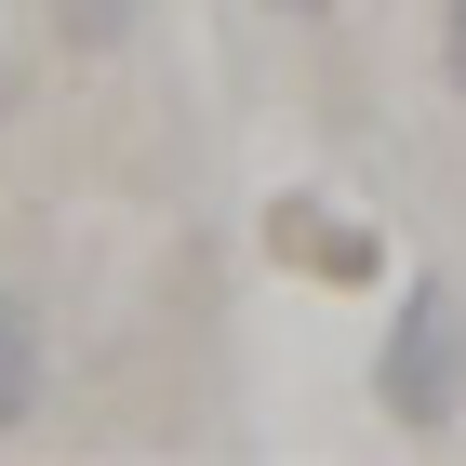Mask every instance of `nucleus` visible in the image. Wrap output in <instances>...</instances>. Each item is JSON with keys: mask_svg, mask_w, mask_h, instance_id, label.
<instances>
[{"mask_svg": "<svg viewBox=\"0 0 466 466\" xmlns=\"http://www.w3.org/2000/svg\"><path fill=\"white\" fill-rule=\"evenodd\" d=\"M373 400H387V427H453L466 413V307H453V280L400 293L387 347H373Z\"/></svg>", "mask_w": 466, "mask_h": 466, "instance_id": "1", "label": "nucleus"}, {"mask_svg": "<svg viewBox=\"0 0 466 466\" xmlns=\"http://www.w3.org/2000/svg\"><path fill=\"white\" fill-rule=\"evenodd\" d=\"M40 14H54V40L107 54V40H134V14H147V0H40Z\"/></svg>", "mask_w": 466, "mask_h": 466, "instance_id": "3", "label": "nucleus"}, {"mask_svg": "<svg viewBox=\"0 0 466 466\" xmlns=\"http://www.w3.org/2000/svg\"><path fill=\"white\" fill-rule=\"evenodd\" d=\"M440 80H453V107H466V0H440Z\"/></svg>", "mask_w": 466, "mask_h": 466, "instance_id": "4", "label": "nucleus"}, {"mask_svg": "<svg viewBox=\"0 0 466 466\" xmlns=\"http://www.w3.org/2000/svg\"><path fill=\"white\" fill-rule=\"evenodd\" d=\"M267 14H333V0H267Z\"/></svg>", "mask_w": 466, "mask_h": 466, "instance_id": "5", "label": "nucleus"}, {"mask_svg": "<svg viewBox=\"0 0 466 466\" xmlns=\"http://www.w3.org/2000/svg\"><path fill=\"white\" fill-rule=\"evenodd\" d=\"M40 400H54V333L27 293H0V427H27Z\"/></svg>", "mask_w": 466, "mask_h": 466, "instance_id": "2", "label": "nucleus"}]
</instances>
